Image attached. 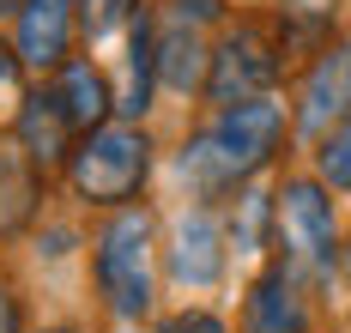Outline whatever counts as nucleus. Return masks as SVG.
Segmentation results:
<instances>
[{
    "instance_id": "1",
    "label": "nucleus",
    "mask_w": 351,
    "mask_h": 333,
    "mask_svg": "<svg viewBox=\"0 0 351 333\" xmlns=\"http://www.w3.org/2000/svg\"><path fill=\"white\" fill-rule=\"evenodd\" d=\"M285 127H291V110H285L279 91H261V97H243V103H224L218 121H212L200 140H188L176 170L182 182H194V194H224V188L248 182L273 151H279Z\"/></svg>"
},
{
    "instance_id": "12",
    "label": "nucleus",
    "mask_w": 351,
    "mask_h": 333,
    "mask_svg": "<svg viewBox=\"0 0 351 333\" xmlns=\"http://www.w3.org/2000/svg\"><path fill=\"white\" fill-rule=\"evenodd\" d=\"M55 97H61V110L79 134H91V127H104L109 115H115V91H109L104 67L85 55V61H61L55 67Z\"/></svg>"
},
{
    "instance_id": "11",
    "label": "nucleus",
    "mask_w": 351,
    "mask_h": 333,
    "mask_svg": "<svg viewBox=\"0 0 351 333\" xmlns=\"http://www.w3.org/2000/svg\"><path fill=\"white\" fill-rule=\"evenodd\" d=\"M248 333H309V303L297 291V273L291 267H267L248 291Z\"/></svg>"
},
{
    "instance_id": "19",
    "label": "nucleus",
    "mask_w": 351,
    "mask_h": 333,
    "mask_svg": "<svg viewBox=\"0 0 351 333\" xmlns=\"http://www.w3.org/2000/svg\"><path fill=\"white\" fill-rule=\"evenodd\" d=\"M170 6H176V18H188V25H212V18L224 12L218 0H170Z\"/></svg>"
},
{
    "instance_id": "14",
    "label": "nucleus",
    "mask_w": 351,
    "mask_h": 333,
    "mask_svg": "<svg viewBox=\"0 0 351 333\" xmlns=\"http://www.w3.org/2000/svg\"><path fill=\"white\" fill-rule=\"evenodd\" d=\"M43 206V170L25 151H0V236H19Z\"/></svg>"
},
{
    "instance_id": "10",
    "label": "nucleus",
    "mask_w": 351,
    "mask_h": 333,
    "mask_svg": "<svg viewBox=\"0 0 351 333\" xmlns=\"http://www.w3.org/2000/svg\"><path fill=\"white\" fill-rule=\"evenodd\" d=\"M339 115H351V37L327 42L315 55V67L303 79V110H297V121L309 134H327Z\"/></svg>"
},
{
    "instance_id": "2",
    "label": "nucleus",
    "mask_w": 351,
    "mask_h": 333,
    "mask_svg": "<svg viewBox=\"0 0 351 333\" xmlns=\"http://www.w3.org/2000/svg\"><path fill=\"white\" fill-rule=\"evenodd\" d=\"M79 37L115 91V115L140 121L158 85V37L140 0H79Z\"/></svg>"
},
{
    "instance_id": "17",
    "label": "nucleus",
    "mask_w": 351,
    "mask_h": 333,
    "mask_svg": "<svg viewBox=\"0 0 351 333\" xmlns=\"http://www.w3.org/2000/svg\"><path fill=\"white\" fill-rule=\"evenodd\" d=\"M267 212H273V194H243V224H237V249L243 255H254L261 249V224H267Z\"/></svg>"
},
{
    "instance_id": "15",
    "label": "nucleus",
    "mask_w": 351,
    "mask_h": 333,
    "mask_svg": "<svg viewBox=\"0 0 351 333\" xmlns=\"http://www.w3.org/2000/svg\"><path fill=\"white\" fill-rule=\"evenodd\" d=\"M315 170H321V182H327V188H346V194H351V115H339V121L321 134Z\"/></svg>"
},
{
    "instance_id": "4",
    "label": "nucleus",
    "mask_w": 351,
    "mask_h": 333,
    "mask_svg": "<svg viewBox=\"0 0 351 333\" xmlns=\"http://www.w3.org/2000/svg\"><path fill=\"white\" fill-rule=\"evenodd\" d=\"M91 279H97V297L109 303V315H121V321L152 315V212L145 206H121L97 230Z\"/></svg>"
},
{
    "instance_id": "22",
    "label": "nucleus",
    "mask_w": 351,
    "mask_h": 333,
    "mask_svg": "<svg viewBox=\"0 0 351 333\" xmlns=\"http://www.w3.org/2000/svg\"><path fill=\"white\" fill-rule=\"evenodd\" d=\"M0 6H12V0H0Z\"/></svg>"
},
{
    "instance_id": "21",
    "label": "nucleus",
    "mask_w": 351,
    "mask_h": 333,
    "mask_svg": "<svg viewBox=\"0 0 351 333\" xmlns=\"http://www.w3.org/2000/svg\"><path fill=\"white\" fill-rule=\"evenodd\" d=\"M49 333H79V328H49Z\"/></svg>"
},
{
    "instance_id": "5",
    "label": "nucleus",
    "mask_w": 351,
    "mask_h": 333,
    "mask_svg": "<svg viewBox=\"0 0 351 333\" xmlns=\"http://www.w3.org/2000/svg\"><path fill=\"white\" fill-rule=\"evenodd\" d=\"M273 219L285 236V267L291 273H333L339 260V219H333V200L321 176H291L273 194Z\"/></svg>"
},
{
    "instance_id": "3",
    "label": "nucleus",
    "mask_w": 351,
    "mask_h": 333,
    "mask_svg": "<svg viewBox=\"0 0 351 333\" xmlns=\"http://www.w3.org/2000/svg\"><path fill=\"white\" fill-rule=\"evenodd\" d=\"M152 176V140L140 121H104L79 134L67 158V188L85 206H128Z\"/></svg>"
},
{
    "instance_id": "8",
    "label": "nucleus",
    "mask_w": 351,
    "mask_h": 333,
    "mask_svg": "<svg viewBox=\"0 0 351 333\" xmlns=\"http://www.w3.org/2000/svg\"><path fill=\"white\" fill-rule=\"evenodd\" d=\"M79 31V0H19V61L36 73H55Z\"/></svg>"
},
{
    "instance_id": "18",
    "label": "nucleus",
    "mask_w": 351,
    "mask_h": 333,
    "mask_svg": "<svg viewBox=\"0 0 351 333\" xmlns=\"http://www.w3.org/2000/svg\"><path fill=\"white\" fill-rule=\"evenodd\" d=\"M158 333H224V321L206 315V309H182V315H170Z\"/></svg>"
},
{
    "instance_id": "6",
    "label": "nucleus",
    "mask_w": 351,
    "mask_h": 333,
    "mask_svg": "<svg viewBox=\"0 0 351 333\" xmlns=\"http://www.w3.org/2000/svg\"><path fill=\"white\" fill-rule=\"evenodd\" d=\"M279 42L267 37L261 25H237V31H224V42L212 49L206 61V91L212 103L224 110V103H243V97H261V91H273V79H279Z\"/></svg>"
},
{
    "instance_id": "13",
    "label": "nucleus",
    "mask_w": 351,
    "mask_h": 333,
    "mask_svg": "<svg viewBox=\"0 0 351 333\" xmlns=\"http://www.w3.org/2000/svg\"><path fill=\"white\" fill-rule=\"evenodd\" d=\"M206 42H200V25L188 18H170V31L158 37V79L170 91H200L206 85Z\"/></svg>"
},
{
    "instance_id": "9",
    "label": "nucleus",
    "mask_w": 351,
    "mask_h": 333,
    "mask_svg": "<svg viewBox=\"0 0 351 333\" xmlns=\"http://www.w3.org/2000/svg\"><path fill=\"white\" fill-rule=\"evenodd\" d=\"M170 279L188 285V291H206L224 279V230L206 206L182 212L176 219V236H170Z\"/></svg>"
},
{
    "instance_id": "16",
    "label": "nucleus",
    "mask_w": 351,
    "mask_h": 333,
    "mask_svg": "<svg viewBox=\"0 0 351 333\" xmlns=\"http://www.w3.org/2000/svg\"><path fill=\"white\" fill-rule=\"evenodd\" d=\"M19 103H25V61H19V49L0 42V127L19 121Z\"/></svg>"
},
{
    "instance_id": "7",
    "label": "nucleus",
    "mask_w": 351,
    "mask_h": 333,
    "mask_svg": "<svg viewBox=\"0 0 351 333\" xmlns=\"http://www.w3.org/2000/svg\"><path fill=\"white\" fill-rule=\"evenodd\" d=\"M12 134H19V151L31 158L43 176H49V170H67L73 146H79V127L67 121L61 97H55V85H49V91H25V103H19V121H12Z\"/></svg>"
},
{
    "instance_id": "20",
    "label": "nucleus",
    "mask_w": 351,
    "mask_h": 333,
    "mask_svg": "<svg viewBox=\"0 0 351 333\" xmlns=\"http://www.w3.org/2000/svg\"><path fill=\"white\" fill-rule=\"evenodd\" d=\"M0 333H19V297L0 285Z\"/></svg>"
}]
</instances>
